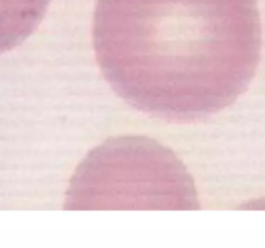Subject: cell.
<instances>
[{
    "mask_svg": "<svg viewBox=\"0 0 265 248\" xmlns=\"http://www.w3.org/2000/svg\"><path fill=\"white\" fill-rule=\"evenodd\" d=\"M97 62L137 110L168 121L219 113L246 91L261 51L256 0H99Z\"/></svg>",
    "mask_w": 265,
    "mask_h": 248,
    "instance_id": "6da1fadb",
    "label": "cell"
},
{
    "mask_svg": "<svg viewBox=\"0 0 265 248\" xmlns=\"http://www.w3.org/2000/svg\"><path fill=\"white\" fill-rule=\"evenodd\" d=\"M67 210H196L194 182L179 158L147 137L125 136L96 147L75 172Z\"/></svg>",
    "mask_w": 265,
    "mask_h": 248,
    "instance_id": "7a4b0ae2",
    "label": "cell"
},
{
    "mask_svg": "<svg viewBox=\"0 0 265 248\" xmlns=\"http://www.w3.org/2000/svg\"><path fill=\"white\" fill-rule=\"evenodd\" d=\"M51 0H0V55L21 44L42 21Z\"/></svg>",
    "mask_w": 265,
    "mask_h": 248,
    "instance_id": "3957f363",
    "label": "cell"
}]
</instances>
